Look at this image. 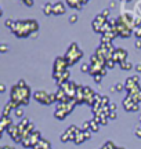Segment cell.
<instances>
[{"mask_svg":"<svg viewBox=\"0 0 141 149\" xmlns=\"http://www.w3.org/2000/svg\"><path fill=\"white\" fill-rule=\"evenodd\" d=\"M39 31V24L35 19H25V21H15L11 28V32L17 37H28L32 33Z\"/></svg>","mask_w":141,"mask_h":149,"instance_id":"1","label":"cell"},{"mask_svg":"<svg viewBox=\"0 0 141 149\" xmlns=\"http://www.w3.org/2000/svg\"><path fill=\"white\" fill-rule=\"evenodd\" d=\"M65 59L68 61V64L70 65H73L76 64L79 59L83 57V51H82L80 48H79V46H77V43H70V46L68 47V50H66V53H65Z\"/></svg>","mask_w":141,"mask_h":149,"instance_id":"2","label":"cell"},{"mask_svg":"<svg viewBox=\"0 0 141 149\" xmlns=\"http://www.w3.org/2000/svg\"><path fill=\"white\" fill-rule=\"evenodd\" d=\"M138 76L134 74V76H130L127 77V80L125 81V88L127 90V93H133V91H141L140 86H138Z\"/></svg>","mask_w":141,"mask_h":149,"instance_id":"3","label":"cell"},{"mask_svg":"<svg viewBox=\"0 0 141 149\" xmlns=\"http://www.w3.org/2000/svg\"><path fill=\"white\" fill-rule=\"evenodd\" d=\"M33 98H35L38 102L43 104V105H51V104H53L51 100H50V94L46 93V91H43V90L35 91V93H33Z\"/></svg>","mask_w":141,"mask_h":149,"instance_id":"4","label":"cell"},{"mask_svg":"<svg viewBox=\"0 0 141 149\" xmlns=\"http://www.w3.org/2000/svg\"><path fill=\"white\" fill-rule=\"evenodd\" d=\"M116 31H118V33H119V36H122V37H130L131 33H133V29L127 26L125 22L122 21V19H119V18H118V25H116Z\"/></svg>","mask_w":141,"mask_h":149,"instance_id":"5","label":"cell"},{"mask_svg":"<svg viewBox=\"0 0 141 149\" xmlns=\"http://www.w3.org/2000/svg\"><path fill=\"white\" fill-rule=\"evenodd\" d=\"M68 61L65 59V57H57L54 61V72H64L68 69Z\"/></svg>","mask_w":141,"mask_h":149,"instance_id":"6","label":"cell"},{"mask_svg":"<svg viewBox=\"0 0 141 149\" xmlns=\"http://www.w3.org/2000/svg\"><path fill=\"white\" fill-rule=\"evenodd\" d=\"M83 95H84V102L93 107V104H94V95H96V93L93 91L91 87H89V86H83Z\"/></svg>","mask_w":141,"mask_h":149,"instance_id":"7","label":"cell"},{"mask_svg":"<svg viewBox=\"0 0 141 149\" xmlns=\"http://www.w3.org/2000/svg\"><path fill=\"white\" fill-rule=\"evenodd\" d=\"M107 21H108V18H105L104 15L98 14V15L94 18V21H93V24H91V26H93V29H94V32L100 33V31H101L103 25H104V24H105Z\"/></svg>","mask_w":141,"mask_h":149,"instance_id":"8","label":"cell"},{"mask_svg":"<svg viewBox=\"0 0 141 149\" xmlns=\"http://www.w3.org/2000/svg\"><path fill=\"white\" fill-rule=\"evenodd\" d=\"M119 19H122V21L125 22L129 28H131V29H134V26H136V18H134V15L130 14V13H123V14H120Z\"/></svg>","mask_w":141,"mask_h":149,"instance_id":"9","label":"cell"},{"mask_svg":"<svg viewBox=\"0 0 141 149\" xmlns=\"http://www.w3.org/2000/svg\"><path fill=\"white\" fill-rule=\"evenodd\" d=\"M112 58H114V61L116 64H122V62L127 61V51L125 48H116V51H115Z\"/></svg>","mask_w":141,"mask_h":149,"instance_id":"10","label":"cell"},{"mask_svg":"<svg viewBox=\"0 0 141 149\" xmlns=\"http://www.w3.org/2000/svg\"><path fill=\"white\" fill-rule=\"evenodd\" d=\"M123 108L127 112H137L138 111V104H134L129 97H126L125 100H123Z\"/></svg>","mask_w":141,"mask_h":149,"instance_id":"11","label":"cell"},{"mask_svg":"<svg viewBox=\"0 0 141 149\" xmlns=\"http://www.w3.org/2000/svg\"><path fill=\"white\" fill-rule=\"evenodd\" d=\"M65 4L62 3V1H57L54 6H53V14L54 15H62V14H65Z\"/></svg>","mask_w":141,"mask_h":149,"instance_id":"12","label":"cell"},{"mask_svg":"<svg viewBox=\"0 0 141 149\" xmlns=\"http://www.w3.org/2000/svg\"><path fill=\"white\" fill-rule=\"evenodd\" d=\"M13 126V120H11L10 117H3L1 119V131H7L8 127Z\"/></svg>","mask_w":141,"mask_h":149,"instance_id":"13","label":"cell"},{"mask_svg":"<svg viewBox=\"0 0 141 149\" xmlns=\"http://www.w3.org/2000/svg\"><path fill=\"white\" fill-rule=\"evenodd\" d=\"M66 4L72 8H76V10H82V7H83V4H80L79 0H66Z\"/></svg>","mask_w":141,"mask_h":149,"instance_id":"14","label":"cell"},{"mask_svg":"<svg viewBox=\"0 0 141 149\" xmlns=\"http://www.w3.org/2000/svg\"><path fill=\"white\" fill-rule=\"evenodd\" d=\"M31 142H32V145H35V144H38L39 141L42 139V135H40V131H33L32 134H31Z\"/></svg>","mask_w":141,"mask_h":149,"instance_id":"15","label":"cell"},{"mask_svg":"<svg viewBox=\"0 0 141 149\" xmlns=\"http://www.w3.org/2000/svg\"><path fill=\"white\" fill-rule=\"evenodd\" d=\"M53 6L54 4H51V3H46V4L43 6V8H42V10H43V14L44 15H51V14H53Z\"/></svg>","mask_w":141,"mask_h":149,"instance_id":"16","label":"cell"},{"mask_svg":"<svg viewBox=\"0 0 141 149\" xmlns=\"http://www.w3.org/2000/svg\"><path fill=\"white\" fill-rule=\"evenodd\" d=\"M66 113L65 111H61V109H55V112H54V116H55V119H58V120H64L66 117Z\"/></svg>","mask_w":141,"mask_h":149,"instance_id":"17","label":"cell"},{"mask_svg":"<svg viewBox=\"0 0 141 149\" xmlns=\"http://www.w3.org/2000/svg\"><path fill=\"white\" fill-rule=\"evenodd\" d=\"M90 130L94 131V133L100 130V123H98L96 119H91V120H90Z\"/></svg>","mask_w":141,"mask_h":149,"instance_id":"18","label":"cell"},{"mask_svg":"<svg viewBox=\"0 0 141 149\" xmlns=\"http://www.w3.org/2000/svg\"><path fill=\"white\" fill-rule=\"evenodd\" d=\"M119 66H120V69H123V70H130V69H133V64H131V62H129V61H125V62L119 64Z\"/></svg>","mask_w":141,"mask_h":149,"instance_id":"19","label":"cell"},{"mask_svg":"<svg viewBox=\"0 0 141 149\" xmlns=\"http://www.w3.org/2000/svg\"><path fill=\"white\" fill-rule=\"evenodd\" d=\"M73 141H75L76 145H79V144H82V142H84V141H86V139H84V135H83V130H82V133H79L77 135H76Z\"/></svg>","mask_w":141,"mask_h":149,"instance_id":"20","label":"cell"},{"mask_svg":"<svg viewBox=\"0 0 141 149\" xmlns=\"http://www.w3.org/2000/svg\"><path fill=\"white\" fill-rule=\"evenodd\" d=\"M11 109H13V108H11V105H10V104H7V105H6V108L3 109V113H1V115H3V117H8V116H10Z\"/></svg>","mask_w":141,"mask_h":149,"instance_id":"21","label":"cell"},{"mask_svg":"<svg viewBox=\"0 0 141 149\" xmlns=\"http://www.w3.org/2000/svg\"><path fill=\"white\" fill-rule=\"evenodd\" d=\"M115 64H116V62L114 61V58L105 59V68H108V69H112V68L115 66Z\"/></svg>","mask_w":141,"mask_h":149,"instance_id":"22","label":"cell"},{"mask_svg":"<svg viewBox=\"0 0 141 149\" xmlns=\"http://www.w3.org/2000/svg\"><path fill=\"white\" fill-rule=\"evenodd\" d=\"M39 142H40V145H42V149H51V145H50L49 141H46V139L42 138Z\"/></svg>","mask_w":141,"mask_h":149,"instance_id":"23","label":"cell"},{"mask_svg":"<svg viewBox=\"0 0 141 149\" xmlns=\"http://www.w3.org/2000/svg\"><path fill=\"white\" fill-rule=\"evenodd\" d=\"M69 139H72V138H70V135L66 133V131H65V133L61 134V141H62V142H68Z\"/></svg>","mask_w":141,"mask_h":149,"instance_id":"24","label":"cell"},{"mask_svg":"<svg viewBox=\"0 0 141 149\" xmlns=\"http://www.w3.org/2000/svg\"><path fill=\"white\" fill-rule=\"evenodd\" d=\"M115 90H116V93H120L122 90H126L125 83H116V84H115Z\"/></svg>","mask_w":141,"mask_h":149,"instance_id":"25","label":"cell"},{"mask_svg":"<svg viewBox=\"0 0 141 149\" xmlns=\"http://www.w3.org/2000/svg\"><path fill=\"white\" fill-rule=\"evenodd\" d=\"M109 43H112V40H111L107 35H103V36H101V44H109Z\"/></svg>","mask_w":141,"mask_h":149,"instance_id":"26","label":"cell"},{"mask_svg":"<svg viewBox=\"0 0 141 149\" xmlns=\"http://www.w3.org/2000/svg\"><path fill=\"white\" fill-rule=\"evenodd\" d=\"M109 104H111V102H109V98L107 95H104L103 100H101V105H103V107H109Z\"/></svg>","mask_w":141,"mask_h":149,"instance_id":"27","label":"cell"},{"mask_svg":"<svg viewBox=\"0 0 141 149\" xmlns=\"http://www.w3.org/2000/svg\"><path fill=\"white\" fill-rule=\"evenodd\" d=\"M133 33L137 36V39H141V26H136L133 29Z\"/></svg>","mask_w":141,"mask_h":149,"instance_id":"28","label":"cell"},{"mask_svg":"<svg viewBox=\"0 0 141 149\" xmlns=\"http://www.w3.org/2000/svg\"><path fill=\"white\" fill-rule=\"evenodd\" d=\"M83 135H84V139H90L91 138V130H83Z\"/></svg>","mask_w":141,"mask_h":149,"instance_id":"29","label":"cell"},{"mask_svg":"<svg viewBox=\"0 0 141 149\" xmlns=\"http://www.w3.org/2000/svg\"><path fill=\"white\" fill-rule=\"evenodd\" d=\"M80 70H82V72H84V73H86V72H89V70H90V65H89V64H82Z\"/></svg>","mask_w":141,"mask_h":149,"instance_id":"30","label":"cell"},{"mask_svg":"<svg viewBox=\"0 0 141 149\" xmlns=\"http://www.w3.org/2000/svg\"><path fill=\"white\" fill-rule=\"evenodd\" d=\"M14 24H15V21H13V19H11V18H8V19H6V26L7 28H13V25H14Z\"/></svg>","mask_w":141,"mask_h":149,"instance_id":"31","label":"cell"},{"mask_svg":"<svg viewBox=\"0 0 141 149\" xmlns=\"http://www.w3.org/2000/svg\"><path fill=\"white\" fill-rule=\"evenodd\" d=\"M79 19V17H77V14H72V15L69 17V22L70 24H75L76 21Z\"/></svg>","mask_w":141,"mask_h":149,"instance_id":"32","label":"cell"},{"mask_svg":"<svg viewBox=\"0 0 141 149\" xmlns=\"http://www.w3.org/2000/svg\"><path fill=\"white\" fill-rule=\"evenodd\" d=\"M93 79H94V81H96L97 84H100L101 80H103V76H101V74H96V76H93Z\"/></svg>","mask_w":141,"mask_h":149,"instance_id":"33","label":"cell"},{"mask_svg":"<svg viewBox=\"0 0 141 149\" xmlns=\"http://www.w3.org/2000/svg\"><path fill=\"white\" fill-rule=\"evenodd\" d=\"M15 116L17 117H22V116H24V109H21V108L15 109Z\"/></svg>","mask_w":141,"mask_h":149,"instance_id":"34","label":"cell"},{"mask_svg":"<svg viewBox=\"0 0 141 149\" xmlns=\"http://www.w3.org/2000/svg\"><path fill=\"white\" fill-rule=\"evenodd\" d=\"M100 14H101V15H104L105 18H108V17H109V8H104Z\"/></svg>","mask_w":141,"mask_h":149,"instance_id":"35","label":"cell"},{"mask_svg":"<svg viewBox=\"0 0 141 149\" xmlns=\"http://www.w3.org/2000/svg\"><path fill=\"white\" fill-rule=\"evenodd\" d=\"M108 108H109V111L111 112H116V104H114V102H111Z\"/></svg>","mask_w":141,"mask_h":149,"instance_id":"36","label":"cell"},{"mask_svg":"<svg viewBox=\"0 0 141 149\" xmlns=\"http://www.w3.org/2000/svg\"><path fill=\"white\" fill-rule=\"evenodd\" d=\"M22 1H24V3H25L28 7H32L33 3H35V0H22Z\"/></svg>","mask_w":141,"mask_h":149,"instance_id":"37","label":"cell"},{"mask_svg":"<svg viewBox=\"0 0 141 149\" xmlns=\"http://www.w3.org/2000/svg\"><path fill=\"white\" fill-rule=\"evenodd\" d=\"M82 130H90V120L83 123V128H82Z\"/></svg>","mask_w":141,"mask_h":149,"instance_id":"38","label":"cell"},{"mask_svg":"<svg viewBox=\"0 0 141 149\" xmlns=\"http://www.w3.org/2000/svg\"><path fill=\"white\" fill-rule=\"evenodd\" d=\"M116 116H118V115H116V112H111V113H109V120H115V119H116Z\"/></svg>","mask_w":141,"mask_h":149,"instance_id":"39","label":"cell"},{"mask_svg":"<svg viewBox=\"0 0 141 149\" xmlns=\"http://www.w3.org/2000/svg\"><path fill=\"white\" fill-rule=\"evenodd\" d=\"M33 128H35V126H33V123L31 122V123H29V126L27 127V130H28V131H31V133H33V131H32Z\"/></svg>","mask_w":141,"mask_h":149,"instance_id":"40","label":"cell"},{"mask_svg":"<svg viewBox=\"0 0 141 149\" xmlns=\"http://www.w3.org/2000/svg\"><path fill=\"white\" fill-rule=\"evenodd\" d=\"M134 46H136V48H138V50H140V48H141V39H137Z\"/></svg>","mask_w":141,"mask_h":149,"instance_id":"41","label":"cell"},{"mask_svg":"<svg viewBox=\"0 0 141 149\" xmlns=\"http://www.w3.org/2000/svg\"><path fill=\"white\" fill-rule=\"evenodd\" d=\"M136 135L138 138H141V127H137L136 128Z\"/></svg>","mask_w":141,"mask_h":149,"instance_id":"42","label":"cell"},{"mask_svg":"<svg viewBox=\"0 0 141 149\" xmlns=\"http://www.w3.org/2000/svg\"><path fill=\"white\" fill-rule=\"evenodd\" d=\"M0 51H1V53H6V51H7V46H6V44H1V47H0Z\"/></svg>","mask_w":141,"mask_h":149,"instance_id":"43","label":"cell"},{"mask_svg":"<svg viewBox=\"0 0 141 149\" xmlns=\"http://www.w3.org/2000/svg\"><path fill=\"white\" fill-rule=\"evenodd\" d=\"M134 69H136V72H138V73H140V72H141V64H137L136 66H134Z\"/></svg>","mask_w":141,"mask_h":149,"instance_id":"44","label":"cell"},{"mask_svg":"<svg viewBox=\"0 0 141 149\" xmlns=\"http://www.w3.org/2000/svg\"><path fill=\"white\" fill-rule=\"evenodd\" d=\"M0 91H1V93H4V91H6V86L4 84L0 86Z\"/></svg>","mask_w":141,"mask_h":149,"instance_id":"45","label":"cell"},{"mask_svg":"<svg viewBox=\"0 0 141 149\" xmlns=\"http://www.w3.org/2000/svg\"><path fill=\"white\" fill-rule=\"evenodd\" d=\"M38 35H39L38 32H35V33H32V35H31V37H33V39H36V37H38Z\"/></svg>","mask_w":141,"mask_h":149,"instance_id":"46","label":"cell"},{"mask_svg":"<svg viewBox=\"0 0 141 149\" xmlns=\"http://www.w3.org/2000/svg\"><path fill=\"white\" fill-rule=\"evenodd\" d=\"M0 149H8V146H1Z\"/></svg>","mask_w":141,"mask_h":149,"instance_id":"47","label":"cell"},{"mask_svg":"<svg viewBox=\"0 0 141 149\" xmlns=\"http://www.w3.org/2000/svg\"><path fill=\"white\" fill-rule=\"evenodd\" d=\"M8 149H15V148L14 146H8Z\"/></svg>","mask_w":141,"mask_h":149,"instance_id":"48","label":"cell"},{"mask_svg":"<svg viewBox=\"0 0 141 149\" xmlns=\"http://www.w3.org/2000/svg\"><path fill=\"white\" fill-rule=\"evenodd\" d=\"M120 1H130V0H120Z\"/></svg>","mask_w":141,"mask_h":149,"instance_id":"49","label":"cell"}]
</instances>
